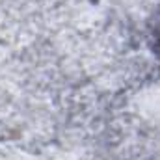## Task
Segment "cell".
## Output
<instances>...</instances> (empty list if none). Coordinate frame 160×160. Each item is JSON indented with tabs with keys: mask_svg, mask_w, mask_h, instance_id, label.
Returning a JSON list of instances; mask_svg holds the SVG:
<instances>
[]
</instances>
